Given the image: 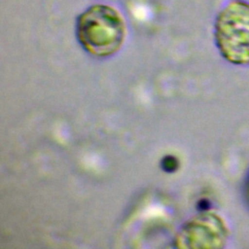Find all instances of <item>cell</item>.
Listing matches in <instances>:
<instances>
[{
    "label": "cell",
    "instance_id": "obj_4",
    "mask_svg": "<svg viewBox=\"0 0 249 249\" xmlns=\"http://www.w3.org/2000/svg\"><path fill=\"white\" fill-rule=\"evenodd\" d=\"M162 167L166 171H173L177 167V161L173 157H166L162 161Z\"/></svg>",
    "mask_w": 249,
    "mask_h": 249
},
{
    "label": "cell",
    "instance_id": "obj_3",
    "mask_svg": "<svg viewBox=\"0 0 249 249\" xmlns=\"http://www.w3.org/2000/svg\"><path fill=\"white\" fill-rule=\"evenodd\" d=\"M228 228L214 213H203L187 222L176 237L180 248H221L228 238Z\"/></svg>",
    "mask_w": 249,
    "mask_h": 249
},
{
    "label": "cell",
    "instance_id": "obj_1",
    "mask_svg": "<svg viewBox=\"0 0 249 249\" xmlns=\"http://www.w3.org/2000/svg\"><path fill=\"white\" fill-rule=\"evenodd\" d=\"M126 34L125 21L112 6L94 4L77 18L76 36L82 48L96 57L116 53Z\"/></svg>",
    "mask_w": 249,
    "mask_h": 249
},
{
    "label": "cell",
    "instance_id": "obj_2",
    "mask_svg": "<svg viewBox=\"0 0 249 249\" xmlns=\"http://www.w3.org/2000/svg\"><path fill=\"white\" fill-rule=\"evenodd\" d=\"M214 39L225 60L234 65L249 64V3L231 0L218 13Z\"/></svg>",
    "mask_w": 249,
    "mask_h": 249
}]
</instances>
